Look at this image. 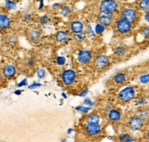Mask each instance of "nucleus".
I'll return each mask as SVG.
<instances>
[{
  "instance_id": "obj_19",
  "label": "nucleus",
  "mask_w": 149,
  "mask_h": 142,
  "mask_svg": "<svg viewBox=\"0 0 149 142\" xmlns=\"http://www.w3.org/2000/svg\"><path fill=\"white\" fill-rule=\"evenodd\" d=\"M5 44L9 49H15L19 44V39L15 34H9L5 39Z\"/></svg>"
},
{
  "instance_id": "obj_25",
  "label": "nucleus",
  "mask_w": 149,
  "mask_h": 142,
  "mask_svg": "<svg viewBox=\"0 0 149 142\" xmlns=\"http://www.w3.org/2000/svg\"><path fill=\"white\" fill-rule=\"evenodd\" d=\"M137 8L142 13L149 12V0H139L137 3Z\"/></svg>"
},
{
  "instance_id": "obj_7",
  "label": "nucleus",
  "mask_w": 149,
  "mask_h": 142,
  "mask_svg": "<svg viewBox=\"0 0 149 142\" xmlns=\"http://www.w3.org/2000/svg\"><path fill=\"white\" fill-rule=\"evenodd\" d=\"M77 78V74L73 69H65L60 74V79L63 85L65 87H70L74 84Z\"/></svg>"
},
{
  "instance_id": "obj_12",
  "label": "nucleus",
  "mask_w": 149,
  "mask_h": 142,
  "mask_svg": "<svg viewBox=\"0 0 149 142\" xmlns=\"http://www.w3.org/2000/svg\"><path fill=\"white\" fill-rule=\"evenodd\" d=\"M26 36L28 41L31 43L36 44L41 41L42 38V33L41 30H39L37 28H31L26 31Z\"/></svg>"
},
{
  "instance_id": "obj_5",
  "label": "nucleus",
  "mask_w": 149,
  "mask_h": 142,
  "mask_svg": "<svg viewBox=\"0 0 149 142\" xmlns=\"http://www.w3.org/2000/svg\"><path fill=\"white\" fill-rule=\"evenodd\" d=\"M127 128L132 132H140L145 128L146 122L136 115H132L127 118Z\"/></svg>"
},
{
  "instance_id": "obj_36",
  "label": "nucleus",
  "mask_w": 149,
  "mask_h": 142,
  "mask_svg": "<svg viewBox=\"0 0 149 142\" xmlns=\"http://www.w3.org/2000/svg\"><path fill=\"white\" fill-rule=\"evenodd\" d=\"M35 63H36V58H35L34 56L29 57V58L27 59V61H26V66L29 67V68H32V67H34Z\"/></svg>"
},
{
  "instance_id": "obj_24",
  "label": "nucleus",
  "mask_w": 149,
  "mask_h": 142,
  "mask_svg": "<svg viewBox=\"0 0 149 142\" xmlns=\"http://www.w3.org/2000/svg\"><path fill=\"white\" fill-rule=\"evenodd\" d=\"M136 115L139 117H141L145 122L149 120V110L145 108V107H140V108L137 109L136 111Z\"/></svg>"
},
{
  "instance_id": "obj_6",
  "label": "nucleus",
  "mask_w": 149,
  "mask_h": 142,
  "mask_svg": "<svg viewBox=\"0 0 149 142\" xmlns=\"http://www.w3.org/2000/svg\"><path fill=\"white\" fill-rule=\"evenodd\" d=\"M111 61L110 57L103 54V53L97 54L93 58L94 68L99 72L107 70L108 68L111 66Z\"/></svg>"
},
{
  "instance_id": "obj_8",
  "label": "nucleus",
  "mask_w": 149,
  "mask_h": 142,
  "mask_svg": "<svg viewBox=\"0 0 149 142\" xmlns=\"http://www.w3.org/2000/svg\"><path fill=\"white\" fill-rule=\"evenodd\" d=\"M103 128L100 123H86L84 126V132L88 137H97L101 134Z\"/></svg>"
},
{
  "instance_id": "obj_45",
  "label": "nucleus",
  "mask_w": 149,
  "mask_h": 142,
  "mask_svg": "<svg viewBox=\"0 0 149 142\" xmlns=\"http://www.w3.org/2000/svg\"><path fill=\"white\" fill-rule=\"evenodd\" d=\"M144 137H145V139L146 141H149V128L146 130L145 131V135H144Z\"/></svg>"
},
{
  "instance_id": "obj_20",
  "label": "nucleus",
  "mask_w": 149,
  "mask_h": 142,
  "mask_svg": "<svg viewBox=\"0 0 149 142\" xmlns=\"http://www.w3.org/2000/svg\"><path fill=\"white\" fill-rule=\"evenodd\" d=\"M115 139L119 142H134L137 140V139H135L134 136L129 132H123V133L118 134Z\"/></svg>"
},
{
  "instance_id": "obj_27",
  "label": "nucleus",
  "mask_w": 149,
  "mask_h": 142,
  "mask_svg": "<svg viewBox=\"0 0 149 142\" xmlns=\"http://www.w3.org/2000/svg\"><path fill=\"white\" fill-rule=\"evenodd\" d=\"M4 7L8 11H12L17 8V3L15 0H4Z\"/></svg>"
},
{
  "instance_id": "obj_9",
  "label": "nucleus",
  "mask_w": 149,
  "mask_h": 142,
  "mask_svg": "<svg viewBox=\"0 0 149 142\" xmlns=\"http://www.w3.org/2000/svg\"><path fill=\"white\" fill-rule=\"evenodd\" d=\"M53 39L57 44H65L72 39V34L69 31V30H57L53 35Z\"/></svg>"
},
{
  "instance_id": "obj_21",
  "label": "nucleus",
  "mask_w": 149,
  "mask_h": 142,
  "mask_svg": "<svg viewBox=\"0 0 149 142\" xmlns=\"http://www.w3.org/2000/svg\"><path fill=\"white\" fill-rule=\"evenodd\" d=\"M85 123H100V115L98 113H88L86 115Z\"/></svg>"
},
{
  "instance_id": "obj_49",
  "label": "nucleus",
  "mask_w": 149,
  "mask_h": 142,
  "mask_svg": "<svg viewBox=\"0 0 149 142\" xmlns=\"http://www.w3.org/2000/svg\"><path fill=\"white\" fill-rule=\"evenodd\" d=\"M62 97L64 98V99H66V98H67L66 94H65V93H62Z\"/></svg>"
},
{
  "instance_id": "obj_41",
  "label": "nucleus",
  "mask_w": 149,
  "mask_h": 142,
  "mask_svg": "<svg viewBox=\"0 0 149 142\" xmlns=\"http://www.w3.org/2000/svg\"><path fill=\"white\" fill-rule=\"evenodd\" d=\"M23 86H28V79L25 78L23 80H21L19 83H17V87L18 88H21Z\"/></svg>"
},
{
  "instance_id": "obj_43",
  "label": "nucleus",
  "mask_w": 149,
  "mask_h": 142,
  "mask_svg": "<svg viewBox=\"0 0 149 142\" xmlns=\"http://www.w3.org/2000/svg\"><path fill=\"white\" fill-rule=\"evenodd\" d=\"M61 4L60 3H54L53 5H52V9H54V10H58L59 8H60V7H61Z\"/></svg>"
},
{
  "instance_id": "obj_1",
  "label": "nucleus",
  "mask_w": 149,
  "mask_h": 142,
  "mask_svg": "<svg viewBox=\"0 0 149 142\" xmlns=\"http://www.w3.org/2000/svg\"><path fill=\"white\" fill-rule=\"evenodd\" d=\"M114 32L119 36H128L133 32L134 24L131 22L125 20L122 18H118L114 21L112 26Z\"/></svg>"
},
{
  "instance_id": "obj_13",
  "label": "nucleus",
  "mask_w": 149,
  "mask_h": 142,
  "mask_svg": "<svg viewBox=\"0 0 149 142\" xmlns=\"http://www.w3.org/2000/svg\"><path fill=\"white\" fill-rule=\"evenodd\" d=\"M123 119V112L118 108H112L107 113V120L112 123L117 124L120 123Z\"/></svg>"
},
{
  "instance_id": "obj_38",
  "label": "nucleus",
  "mask_w": 149,
  "mask_h": 142,
  "mask_svg": "<svg viewBox=\"0 0 149 142\" xmlns=\"http://www.w3.org/2000/svg\"><path fill=\"white\" fill-rule=\"evenodd\" d=\"M66 62V59L65 56H58L55 60V63L58 66H64Z\"/></svg>"
},
{
  "instance_id": "obj_30",
  "label": "nucleus",
  "mask_w": 149,
  "mask_h": 142,
  "mask_svg": "<svg viewBox=\"0 0 149 142\" xmlns=\"http://www.w3.org/2000/svg\"><path fill=\"white\" fill-rule=\"evenodd\" d=\"M37 21H38L39 25L45 26V25H47L48 23H50L51 19H50V17L48 15H42V16H40L38 18Z\"/></svg>"
},
{
  "instance_id": "obj_26",
  "label": "nucleus",
  "mask_w": 149,
  "mask_h": 142,
  "mask_svg": "<svg viewBox=\"0 0 149 142\" xmlns=\"http://www.w3.org/2000/svg\"><path fill=\"white\" fill-rule=\"evenodd\" d=\"M85 33L88 39H94L95 36L97 35L96 32H95V30L93 28V27L91 26L90 24H87L85 27Z\"/></svg>"
},
{
  "instance_id": "obj_46",
  "label": "nucleus",
  "mask_w": 149,
  "mask_h": 142,
  "mask_svg": "<svg viewBox=\"0 0 149 142\" xmlns=\"http://www.w3.org/2000/svg\"><path fill=\"white\" fill-rule=\"evenodd\" d=\"M22 92H23V90H21L20 88H18L17 90L14 91V94H16V95H20L22 94Z\"/></svg>"
},
{
  "instance_id": "obj_16",
  "label": "nucleus",
  "mask_w": 149,
  "mask_h": 142,
  "mask_svg": "<svg viewBox=\"0 0 149 142\" xmlns=\"http://www.w3.org/2000/svg\"><path fill=\"white\" fill-rule=\"evenodd\" d=\"M111 80L114 84L116 85H123L127 82V74L124 72H117L114 73Z\"/></svg>"
},
{
  "instance_id": "obj_32",
  "label": "nucleus",
  "mask_w": 149,
  "mask_h": 142,
  "mask_svg": "<svg viewBox=\"0 0 149 142\" xmlns=\"http://www.w3.org/2000/svg\"><path fill=\"white\" fill-rule=\"evenodd\" d=\"M147 104V99L145 96H142V97H138L134 99V105L136 106H144L145 105Z\"/></svg>"
},
{
  "instance_id": "obj_22",
  "label": "nucleus",
  "mask_w": 149,
  "mask_h": 142,
  "mask_svg": "<svg viewBox=\"0 0 149 142\" xmlns=\"http://www.w3.org/2000/svg\"><path fill=\"white\" fill-rule=\"evenodd\" d=\"M87 35H86L85 30L83 32H79V33H74L72 34V41L74 42H76L77 44H80V43H83L86 39H87Z\"/></svg>"
},
{
  "instance_id": "obj_48",
  "label": "nucleus",
  "mask_w": 149,
  "mask_h": 142,
  "mask_svg": "<svg viewBox=\"0 0 149 142\" xmlns=\"http://www.w3.org/2000/svg\"><path fill=\"white\" fill-rule=\"evenodd\" d=\"M74 132V129L72 128H69L67 130H66V133H67V135H71L72 133Z\"/></svg>"
},
{
  "instance_id": "obj_37",
  "label": "nucleus",
  "mask_w": 149,
  "mask_h": 142,
  "mask_svg": "<svg viewBox=\"0 0 149 142\" xmlns=\"http://www.w3.org/2000/svg\"><path fill=\"white\" fill-rule=\"evenodd\" d=\"M83 105H88V106H89V107H95L96 106V102H93L92 100H91V98H89V97H84V100H83Z\"/></svg>"
},
{
  "instance_id": "obj_3",
  "label": "nucleus",
  "mask_w": 149,
  "mask_h": 142,
  "mask_svg": "<svg viewBox=\"0 0 149 142\" xmlns=\"http://www.w3.org/2000/svg\"><path fill=\"white\" fill-rule=\"evenodd\" d=\"M140 12L141 11L137 8H124L120 11V18L127 20L134 25L140 19Z\"/></svg>"
},
{
  "instance_id": "obj_11",
  "label": "nucleus",
  "mask_w": 149,
  "mask_h": 142,
  "mask_svg": "<svg viewBox=\"0 0 149 142\" xmlns=\"http://www.w3.org/2000/svg\"><path fill=\"white\" fill-rule=\"evenodd\" d=\"M97 22L102 24L103 26H105L107 28H111L113 26L114 21H115V18H114V15L111 14H106V13H102L100 12L96 17Z\"/></svg>"
},
{
  "instance_id": "obj_39",
  "label": "nucleus",
  "mask_w": 149,
  "mask_h": 142,
  "mask_svg": "<svg viewBox=\"0 0 149 142\" xmlns=\"http://www.w3.org/2000/svg\"><path fill=\"white\" fill-rule=\"evenodd\" d=\"M42 84L41 83H38V82H33L30 85H28V89H30V90H35V89H38L40 87H42Z\"/></svg>"
},
{
  "instance_id": "obj_28",
  "label": "nucleus",
  "mask_w": 149,
  "mask_h": 142,
  "mask_svg": "<svg viewBox=\"0 0 149 142\" xmlns=\"http://www.w3.org/2000/svg\"><path fill=\"white\" fill-rule=\"evenodd\" d=\"M74 110H76L77 113L81 114V115H88V114L91 111V107L88 106V105H77L74 107Z\"/></svg>"
},
{
  "instance_id": "obj_29",
  "label": "nucleus",
  "mask_w": 149,
  "mask_h": 142,
  "mask_svg": "<svg viewBox=\"0 0 149 142\" xmlns=\"http://www.w3.org/2000/svg\"><path fill=\"white\" fill-rule=\"evenodd\" d=\"M106 27L105 26H103L102 24L99 23V22H97L95 27H94V30H95V32L97 35H99V36H101L104 34V32L106 31Z\"/></svg>"
},
{
  "instance_id": "obj_18",
  "label": "nucleus",
  "mask_w": 149,
  "mask_h": 142,
  "mask_svg": "<svg viewBox=\"0 0 149 142\" xmlns=\"http://www.w3.org/2000/svg\"><path fill=\"white\" fill-rule=\"evenodd\" d=\"M127 52H128L127 47H126L125 45H123V44L117 45V46L114 48V52H113L114 56H115L117 59L124 58V57L127 55Z\"/></svg>"
},
{
  "instance_id": "obj_31",
  "label": "nucleus",
  "mask_w": 149,
  "mask_h": 142,
  "mask_svg": "<svg viewBox=\"0 0 149 142\" xmlns=\"http://www.w3.org/2000/svg\"><path fill=\"white\" fill-rule=\"evenodd\" d=\"M140 34L142 35L143 39H149V25L142 27V28L140 30Z\"/></svg>"
},
{
  "instance_id": "obj_4",
  "label": "nucleus",
  "mask_w": 149,
  "mask_h": 142,
  "mask_svg": "<svg viewBox=\"0 0 149 142\" xmlns=\"http://www.w3.org/2000/svg\"><path fill=\"white\" fill-rule=\"evenodd\" d=\"M120 6L117 0H100L99 3L100 12L114 15L119 12Z\"/></svg>"
},
{
  "instance_id": "obj_35",
  "label": "nucleus",
  "mask_w": 149,
  "mask_h": 142,
  "mask_svg": "<svg viewBox=\"0 0 149 142\" xmlns=\"http://www.w3.org/2000/svg\"><path fill=\"white\" fill-rule=\"evenodd\" d=\"M46 74H47V72L43 68H38L36 71V76L38 77V79H41V80L42 79H44Z\"/></svg>"
},
{
  "instance_id": "obj_42",
  "label": "nucleus",
  "mask_w": 149,
  "mask_h": 142,
  "mask_svg": "<svg viewBox=\"0 0 149 142\" xmlns=\"http://www.w3.org/2000/svg\"><path fill=\"white\" fill-rule=\"evenodd\" d=\"M113 107H112V105L111 104H110V103H106L104 105H103V110H104L105 112H106V114L110 111L111 109H112Z\"/></svg>"
},
{
  "instance_id": "obj_34",
  "label": "nucleus",
  "mask_w": 149,
  "mask_h": 142,
  "mask_svg": "<svg viewBox=\"0 0 149 142\" xmlns=\"http://www.w3.org/2000/svg\"><path fill=\"white\" fill-rule=\"evenodd\" d=\"M138 81L142 84H148L149 83V72L144 73V74H141L138 77Z\"/></svg>"
},
{
  "instance_id": "obj_10",
  "label": "nucleus",
  "mask_w": 149,
  "mask_h": 142,
  "mask_svg": "<svg viewBox=\"0 0 149 142\" xmlns=\"http://www.w3.org/2000/svg\"><path fill=\"white\" fill-rule=\"evenodd\" d=\"M93 60V53L91 50L82 49L77 53V61L81 65H88Z\"/></svg>"
},
{
  "instance_id": "obj_15",
  "label": "nucleus",
  "mask_w": 149,
  "mask_h": 142,
  "mask_svg": "<svg viewBox=\"0 0 149 142\" xmlns=\"http://www.w3.org/2000/svg\"><path fill=\"white\" fill-rule=\"evenodd\" d=\"M85 24L84 22H82L81 20H72L69 25H68V30L71 32V34H74V33H79V32H83L85 30Z\"/></svg>"
},
{
  "instance_id": "obj_17",
  "label": "nucleus",
  "mask_w": 149,
  "mask_h": 142,
  "mask_svg": "<svg viewBox=\"0 0 149 142\" xmlns=\"http://www.w3.org/2000/svg\"><path fill=\"white\" fill-rule=\"evenodd\" d=\"M11 27V19L8 17V15L1 13L0 14V30L2 32L7 31L8 28Z\"/></svg>"
},
{
  "instance_id": "obj_47",
  "label": "nucleus",
  "mask_w": 149,
  "mask_h": 142,
  "mask_svg": "<svg viewBox=\"0 0 149 142\" xmlns=\"http://www.w3.org/2000/svg\"><path fill=\"white\" fill-rule=\"evenodd\" d=\"M43 6H44L43 0H40V2H39V7H38V9H39V10H42V9L43 8Z\"/></svg>"
},
{
  "instance_id": "obj_44",
  "label": "nucleus",
  "mask_w": 149,
  "mask_h": 142,
  "mask_svg": "<svg viewBox=\"0 0 149 142\" xmlns=\"http://www.w3.org/2000/svg\"><path fill=\"white\" fill-rule=\"evenodd\" d=\"M143 19H144L145 22H146L147 24H149V12L144 13V15H143Z\"/></svg>"
},
{
  "instance_id": "obj_33",
  "label": "nucleus",
  "mask_w": 149,
  "mask_h": 142,
  "mask_svg": "<svg viewBox=\"0 0 149 142\" xmlns=\"http://www.w3.org/2000/svg\"><path fill=\"white\" fill-rule=\"evenodd\" d=\"M21 19L26 23H29V22H31L33 20V15L31 12H24L21 16Z\"/></svg>"
},
{
  "instance_id": "obj_2",
  "label": "nucleus",
  "mask_w": 149,
  "mask_h": 142,
  "mask_svg": "<svg viewBox=\"0 0 149 142\" xmlns=\"http://www.w3.org/2000/svg\"><path fill=\"white\" fill-rule=\"evenodd\" d=\"M135 97H136V90L132 85L122 88L117 94V100L122 104H128L132 101H134Z\"/></svg>"
},
{
  "instance_id": "obj_23",
  "label": "nucleus",
  "mask_w": 149,
  "mask_h": 142,
  "mask_svg": "<svg viewBox=\"0 0 149 142\" xmlns=\"http://www.w3.org/2000/svg\"><path fill=\"white\" fill-rule=\"evenodd\" d=\"M73 12V8L69 5H62L58 9V13L62 17H69Z\"/></svg>"
},
{
  "instance_id": "obj_14",
  "label": "nucleus",
  "mask_w": 149,
  "mask_h": 142,
  "mask_svg": "<svg viewBox=\"0 0 149 142\" xmlns=\"http://www.w3.org/2000/svg\"><path fill=\"white\" fill-rule=\"evenodd\" d=\"M17 75V68L14 64L8 63L5 64L2 68V76L7 79V80H11L15 78Z\"/></svg>"
},
{
  "instance_id": "obj_40",
  "label": "nucleus",
  "mask_w": 149,
  "mask_h": 142,
  "mask_svg": "<svg viewBox=\"0 0 149 142\" xmlns=\"http://www.w3.org/2000/svg\"><path fill=\"white\" fill-rule=\"evenodd\" d=\"M88 93H89V89L88 88H84L78 93V96H80V97H86V96L88 94Z\"/></svg>"
}]
</instances>
